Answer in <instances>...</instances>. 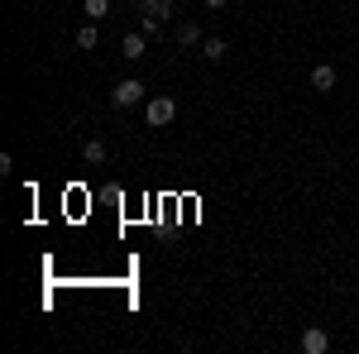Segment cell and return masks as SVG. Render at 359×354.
<instances>
[{"label": "cell", "instance_id": "6da1fadb", "mask_svg": "<svg viewBox=\"0 0 359 354\" xmlns=\"http://www.w3.org/2000/svg\"><path fill=\"white\" fill-rule=\"evenodd\" d=\"M172 115H177V101H172V96H149V101H144V120H149V130H168Z\"/></svg>", "mask_w": 359, "mask_h": 354}, {"label": "cell", "instance_id": "7a4b0ae2", "mask_svg": "<svg viewBox=\"0 0 359 354\" xmlns=\"http://www.w3.org/2000/svg\"><path fill=\"white\" fill-rule=\"evenodd\" d=\"M168 15H172V5L168 0H139V20H144V34H158L168 25Z\"/></svg>", "mask_w": 359, "mask_h": 354}, {"label": "cell", "instance_id": "3957f363", "mask_svg": "<svg viewBox=\"0 0 359 354\" xmlns=\"http://www.w3.org/2000/svg\"><path fill=\"white\" fill-rule=\"evenodd\" d=\"M111 101H115V106H139V101H144V82H139V77H125V82H115Z\"/></svg>", "mask_w": 359, "mask_h": 354}, {"label": "cell", "instance_id": "277c9868", "mask_svg": "<svg viewBox=\"0 0 359 354\" xmlns=\"http://www.w3.org/2000/svg\"><path fill=\"white\" fill-rule=\"evenodd\" d=\"M331 350V335H326V330H302V354H326Z\"/></svg>", "mask_w": 359, "mask_h": 354}, {"label": "cell", "instance_id": "5b68a950", "mask_svg": "<svg viewBox=\"0 0 359 354\" xmlns=\"http://www.w3.org/2000/svg\"><path fill=\"white\" fill-rule=\"evenodd\" d=\"M144 53H149V48H144V34H125V39H120V57L144 62Z\"/></svg>", "mask_w": 359, "mask_h": 354}, {"label": "cell", "instance_id": "8992f818", "mask_svg": "<svg viewBox=\"0 0 359 354\" xmlns=\"http://www.w3.org/2000/svg\"><path fill=\"white\" fill-rule=\"evenodd\" d=\"M311 91H335V67L331 62H321V67L311 72Z\"/></svg>", "mask_w": 359, "mask_h": 354}, {"label": "cell", "instance_id": "52a82bcc", "mask_svg": "<svg viewBox=\"0 0 359 354\" xmlns=\"http://www.w3.org/2000/svg\"><path fill=\"white\" fill-rule=\"evenodd\" d=\"M177 43H182V48H196V43H201V29H196L192 20H182V25H177Z\"/></svg>", "mask_w": 359, "mask_h": 354}, {"label": "cell", "instance_id": "ba28073f", "mask_svg": "<svg viewBox=\"0 0 359 354\" xmlns=\"http://www.w3.org/2000/svg\"><path fill=\"white\" fill-rule=\"evenodd\" d=\"M225 53H230V48H225V39H201V57H206V62H221Z\"/></svg>", "mask_w": 359, "mask_h": 354}, {"label": "cell", "instance_id": "9c48e42d", "mask_svg": "<svg viewBox=\"0 0 359 354\" xmlns=\"http://www.w3.org/2000/svg\"><path fill=\"white\" fill-rule=\"evenodd\" d=\"M106 154H111V149H106V139H86V149H82L86 163H106Z\"/></svg>", "mask_w": 359, "mask_h": 354}, {"label": "cell", "instance_id": "30bf717a", "mask_svg": "<svg viewBox=\"0 0 359 354\" xmlns=\"http://www.w3.org/2000/svg\"><path fill=\"white\" fill-rule=\"evenodd\" d=\"M82 15L86 20H106L111 15V0H82Z\"/></svg>", "mask_w": 359, "mask_h": 354}, {"label": "cell", "instance_id": "8fae6325", "mask_svg": "<svg viewBox=\"0 0 359 354\" xmlns=\"http://www.w3.org/2000/svg\"><path fill=\"white\" fill-rule=\"evenodd\" d=\"M77 48H96V20L77 29Z\"/></svg>", "mask_w": 359, "mask_h": 354}, {"label": "cell", "instance_id": "7c38bea8", "mask_svg": "<svg viewBox=\"0 0 359 354\" xmlns=\"http://www.w3.org/2000/svg\"><path fill=\"white\" fill-rule=\"evenodd\" d=\"M206 5H211V10H221V5H225V0H206Z\"/></svg>", "mask_w": 359, "mask_h": 354}, {"label": "cell", "instance_id": "4fadbf2b", "mask_svg": "<svg viewBox=\"0 0 359 354\" xmlns=\"http://www.w3.org/2000/svg\"><path fill=\"white\" fill-rule=\"evenodd\" d=\"M168 5H177V0H168Z\"/></svg>", "mask_w": 359, "mask_h": 354}]
</instances>
